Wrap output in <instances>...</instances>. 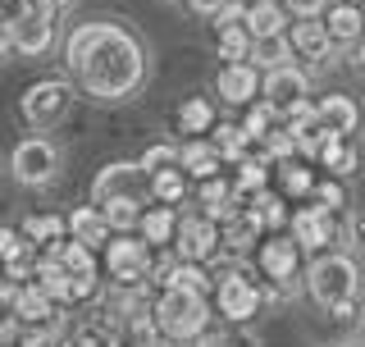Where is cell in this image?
Instances as JSON below:
<instances>
[{
	"label": "cell",
	"instance_id": "cell-1",
	"mask_svg": "<svg viewBox=\"0 0 365 347\" xmlns=\"http://www.w3.org/2000/svg\"><path fill=\"white\" fill-rule=\"evenodd\" d=\"M64 69L87 96L96 101H133L146 87V46L133 28L114 19L78 23L64 41Z\"/></svg>",
	"mask_w": 365,
	"mask_h": 347
},
{
	"label": "cell",
	"instance_id": "cell-2",
	"mask_svg": "<svg viewBox=\"0 0 365 347\" xmlns=\"http://www.w3.org/2000/svg\"><path fill=\"white\" fill-rule=\"evenodd\" d=\"M306 293H311L315 306H324L329 316L347 320L356 316V297H361V265L342 251H324V256L311 261L306 270Z\"/></svg>",
	"mask_w": 365,
	"mask_h": 347
},
{
	"label": "cell",
	"instance_id": "cell-3",
	"mask_svg": "<svg viewBox=\"0 0 365 347\" xmlns=\"http://www.w3.org/2000/svg\"><path fill=\"white\" fill-rule=\"evenodd\" d=\"M215 306L210 293H192V288H160L155 297V329L165 343H197L201 333H210Z\"/></svg>",
	"mask_w": 365,
	"mask_h": 347
},
{
	"label": "cell",
	"instance_id": "cell-4",
	"mask_svg": "<svg viewBox=\"0 0 365 347\" xmlns=\"http://www.w3.org/2000/svg\"><path fill=\"white\" fill-rule=\"evenodd\" d=\"M210 306H215V320H224V325H251L265 306V293L242 265H228V270H215Z\"/></svg>",
	"mask_w": 365,
	"mask_h": 347
},
{
	"label": "cell",
	"instance_id": "cell-5",
	"mask_svg": "<svg viewBox=\"0 0 365 347\" xmlns=\"http://www.w3.org/2000/svg\"><path fill=\"white\" fill-rule=\"evenodd\" d=\"M73 101H78L73 78H41V83H32L19 96V114H23V124H28L32 133H51L55 124L73 110Z\"/></svg>",
	"mask_w": 365,
	"mask_h": 347
},
{
	"label": "cell",
	"instance_id": "cell-6",
	"mask_svg": "<svg viewBox=\"0 0 365 347\" xmlns=\"http://www.w3.org/2000/svg\"><path fill=\"white\" fill-rule=\"evenodd\" d=\"M101 270L114 288H142L151 270V242L142 233H110V242L101 247Z\"/></svg>",
	"mask_w": 365,
	"mask_h": 347
},
{
	"label": "cell",
	"instance_id": "cell-7",
	"mask_svg": "<svg viewBox=\"0 0 365 347\" xmlns=\"http://www.w3.org/2000/svg\"><path fill=\"white\" fill-rule=\"evenodd\" d=\"M174 251L182 261H201L210 265L224 251V233L220 219H210L205 211H178V233H174Z\"/></svg>",
	"mask_w": 365,
	"mask_h": 347
},
{
	"label": "cell",
	"instance_id": "cell-8",
	"mask_svg": "<svg viewBox=\"0 0 365 347\" xmlns=\"http://www.w3.org/2000/svg\"><path fill=\"white\" fill-rule=\"evenodd\" d=\"M9 174L23 183V188H41L60 174V146L51 137H23V142L9 151Z\"/></svg>",
	"mask_w": 365,
	"mask_h": 347
},
{
	"label": "cell",
	"instance_id": "cell-9",
	"mask_svg": "<svg viewBox=\"0 0 365 347\" xmlns=\"http://www.w3.org/2000/svg\"><path fill=\"white\" fill-rule=\"evenodd\" d=\"M256 270H260L265 283L292 288L297 270H302V247H297V238L292 233H265L256 242Z\"/></svg>",
	"mask_w": 365,
	"mask_h": 347
},
{
	"label": "cell",
	"instance_id": "cell-10",
	"mask_svg": "<svg viewBox=\"0 0 365 347\" xmlns=\"http://www.w3.org/2000/svg\"><path fill=\"white\" fill-rule=\"evenodd\" d=\"M55 19H60V9H55L51 0H28V9L9 23L14 51L19 55H46L55 46Z\"/></svg>",
	"mask_w": 365,
	"mask_h": 347
},
{
	"label": "cell",
	"instance_id": "cell-11",
	"mask_svg": "<svg viewBox=\"0 0 365 347\" xmlns=\"http://www.w3.org/2000/svg\"><path fill=\"white\" fill-rule=\"evenodd\" d=\"M292 224V238L302 251H324L329 242H338V211H329V206H319L315 196H306L302 206L288 215Z\"/></svg>",
	"mask_w": 365,
	"mask_h": 347
},
{
	"label": "cell",
	"instance_id": "cell-12",
	"mask_svg": "<svg viewBox=\"0 0 365 347\" xmlns=\"http://www.w3.org/2000/svg\"><path fill=\"white\" fill-rule=\"evenodd\" d=\"M110 196H137V201L151 206V178H146V169L133 165V160H110L96 174V183H91V201H110Z\"/></svg>",
	"mask_w": 365,
	"mask_h": 347
},
{
	"label": "cell",
	"instance_id": "cell-13",
	"mask_svg": "<svg viewBox=\"0 0 365 347\" xmlns=\"http://www.w3.org/2000/svg\"><path fill=\"white\" fill-rule=\"evenodd\" d=\"M14 311H19V329H60V302L37 279L14 283Z\"/></svg>",
	"mask_w": 365,
	"mask_h": 347
},
{
	"label": "cell",
	"instance_id": "cell-14",
	"mask_svg": "<svg viewBox=\"0 0 365 347\" xmlns=\"http://www.w3.org/2000/svg\"><path fill=\"white\" fill-rule=\"evenodd\" d=\"M37 261H41V247H37V242L23 233V228H14V224H0V270H5L9 283L32 279Z\"/></svg>",
	"mask_w": 365,
	"mask_h": 347
},
{
	"label": "cell",
	"instance_id": "cell-15",
	"mask_svg": "<svg viewBox=\"0 0 365 347\" xmlns=\"http://www.w3.org/2000/svg\"><path fill=\"white\" fill-rule=\"evenodd\" d=\"M260 69L251 64V60H237V64H224L220 69V78H215V96L224 101L228 110H247L251 101L260 96Z\"/></svg>",
	"mask_w": 365,
	"mask_h": 347
},
{
	"label": "cell",
	"instance_id": "cell-16",
	"mask_svg": "<svg viewBox=\"0 0 365 347\" xmlns=\"http://www.w3.org/2000/svg\"><path fill=\"white\" fill-rule=\"evenodd\" d=\"M306 91H311V78H306V69H297V64L269 69V74L260 78V96H265L279 114H288L292 106H302Z\"/></svg>",
	"mask_w": 365,
	"mask_h": 347
},
{
	"label": "cell",
	"instance_id": "cell-17",
	"mask_svg": "<svg viewBox=\"0 0 365 347\" xmlns=\"http://www.w3.org/2000/svg\"><path fill=\"white\" fill-rule=\"evenodd\" d=\"M288 41H292L297 60H311V64H329L338 55V46H334V37H329L324 19H292L288 23Z\"/></svg>",
	"mask_w": 365,
	"mask_h": 347
},
{
	"label": "cell",
	"instance_id": "cell-18",
	"mask_svg": "<svg viewBox=\"0 0 365 347\" xmlns=\"http://www.w3.org/2000/svg\"><path fill=\"white\" fill-rule=\"evenodd\" d=\"M319 19H324V28H329V37H334L338 51H351V46L365 37V9L356 0H329V9Z\"/></svg>",
	"mask_w": 365,
	"mask_h": 347
},
{
	"label": "cell",
	"instance_id": "cell-19",
	"mask_svg": "<svg viewBox=\"0 0 365 347\" xmlns=\"http://www.w3.org/2000/svg\"><path fill=\"white\" fill-rule=\"evenodd\" d=\"M178 165H182V174H187L192 183H201V178L224 174V156L215 151L210 133H205V137H182V142H178Z\"/></svg>",
	"mask_w": 365,
	"mask_h": 347
},
{
	"label": "cell",
	"instance_id": "cell-20",
	"mask_svg": "<svg viewBox=\"0 0 365 347\" xmlns=\"http://www.w3.org/2000/svg\"><path fill=\"white\" fill-rule=\"evenodd\" d=\"M315 119H319V129H329V133H356L361 129V106L351 96H342V91H329V96L315 101Z\"/></svg>",
	"mask_w": 365,
	"mask_h": 347
},
{
	"label": "cell",
	"instance_id": "cell-21",
	"mask_svg": "<svg viewBox=\"0 0 365 347\" xmlns=\"http://www.w3.org/2000/svg\"><path fill=\"white\" fill-rule=\"evenodd\" d=\"M64 224H68V238L87 242V247H96V251L106 247L110 233H114L110 219H106V211H101L96 201H91V206H78V211H68V215H64Z\"/></svg>",
	"mask_w": 365,
	"mask_h": 347
},
{
	"label": "cell",
	"instance_id": "cell-22",
	"mask_svg": "<svg viewBox=\"0 0 365 347\" xmlns=\"http://www.w3.org/2000/svg\"><path fill=\"white\" fill-rule=\"evenodd\" d=\"M315 160H319V165H324L329 174H334V178H347V174H356V165H361L356 137H351V133H329Z\"/></svg>",
	"mask_w": 365,
	"mask_h": 347
},
{
	"label": "cell",
	"instance_id": "cell-23",
	"mask_svg": "<svg viewBox=\"0 0 365 347\" xmlns=\"http://www.w3.org/2000/svg\"><path fill=\"white\" fill-rule=\"evenodd\" d=\"M292 14L283 9V0H247V32L251 37H279L288 32Z\"/></svg>",
	"mask_w": 365,
	"mask_h": 347
},
{
	"label": "cell",
	"instance_id": "cell-24",
	"mask_svg": "<svg viewBox=\"0 0 365 347\" xmlns=\"http://www.w3.org/2000/svg\"><path fill=\"white\" fill-rule=\"evenodd\" d=\"M137 233H142L151 247H174V233H178V206H160L151 201L142 211V224H137Z\"/></svg>",
	"mask_w": 365,
	"mask_h": 347
},
{
	"label": "cell",
	"instance_id": "cell-25",
	"mask_svg": "<svg viewBox=\"0 0 365 347\" xmlns=\"http://www.w3.org/2000/svg\"><path fill=\"white\" fill-rule=\"evenodd\" d=\"M274 183H279V192L288 196V201H306V196L315 192V169L311 165H302V160H279V165H274Z\"/></svg>",
	"mask_w": 365,
	"mask_h": 347
},
{
	"label": "cell",
	"instance_id": "cell-26",
	"mask_svg": "<svg viewBox=\"0 0 365 347\" xmlns=\"http://www.w3.org/2000/svg\"><path fill=\"white\" fill-rule=\"evenodd\" d=\"M247 211H251V219H256L265 233H279V228L288 224V196L274 192V188H265V192L247 196Z\"/></svg>",
	"mask_w": 365,
	"mask_h": 347
},
{
	"label": "cell",
	"instance_id": "cell-27",
	"mask_svg": "<svg viewBox=\"0 0 365 347\" xmlns=\"http://www.w3.org/2000/svg\"><path fill=\"white\" fill-rule=\"evenodd\" d=\"M210 142H215V151L224 156V165H237L242 156L256 151V142H251V133L242 129V124H220L215 119V129H210Z\"/></svg>",
	"mask_w": 365,
	"mask_h": 347
},
{
	"label": "cell",
	"instance_id": "cell-28",
	"mask_svg": "<svg viewBox=\"0 0 365 347\" xmlns=\"http://www.w3.org/2000/svg\"><path fill=\"white\" fill-rule=\"evenodd\" d=\"M46 251H51V256L60 261L68 274H101V265H96L101 251L87 247V242H78V238H60L55 247H46Z\"/></svg>",
	"mask_w": 365,
	"mask_h": 347
},
{
	"label": "cell",
	"instance_id": "cell-29",
	"mask_svg": "<svg viewBox=\"0 0 365 347\" xmlns=\"http://www.w3.org/2000/svg\"><path fill=\"white\" fill-rule=\"evenodd\" d=\"M174 124H178L182 137H205V133L215 129V106H210L205 96H187V101L174 110Z\"/></svg>",
	"mask_w": 365,
	"mask_h": 347
},
{
	"label": "cell",
	"instance_id": "cell-30",
	"mask_svg": "<svg viewBox=\"0 0 365 347\" xmlns=\"http://www.w3.org/2000/svg\"><path fill=\"white\" fill-rule=\"evenodd\" d=\"M297 55H292V41H288V32H279V37H256L251 41V64L260 69V74H269V69H283V64H292Z\"/></svg>",
	"mask_w": 365,
	"mask_h": 347
},
{
	"label": "cell",
	"instance_id": "cell-31",
	"mask_svg": "<svg viewBox=\"0 0 365 347\" xmlns=\"http://www.w3.org/2000/svg\"><path fill=\"white\" fill-rule=\"evenodd\" d=\"M192 196V178L182 174V165L178 169H165V174H151V201H160V206H182Z\"/></svg>",
	"mask_w": 365,
	"mask_h": 347
},
{
	"label": "cell",
	"instance_id": "cell-32",
	"mask_svg": "<svg viewBox=\"0 0 365 347\" xmlns=\"http://www.w3.org/2000/svg\"><path fill=\"white\" fill-rule=\"evenodd\" d=\"M96 206L106 211V219H110L114 233H137L142 211H146V201H137V196H110V201H96Z\"/></svg>",
	"mask_w": 365,
	"mask_h": 347
},
{
	"label": "cell",
	"instance_id": "cell-33",
	"mask_svg": "<svg viewBox=\"0 0 365 347\" xmlns=\"http://www.w3.org/2000/svg\"><path fill=\"white\" fill-rule=\"evenodd\" d=\"M23 233L46 251V247H55L60 238H68V224H64V215H28V219H23Z\"/></svg>",
	"mask_w": 365,
	"mask_h": 347
},
{
	"label": "cell",
	"instance_id": "cell-34",
	"mask_svg": "<svg viewBox=\"0 0 365 347\" xmlns=\"http://www.w3.org/2000/svg\"><path fill=\"white\" fill-rule=\"evenodd\" d=\"M279 124H283V114L274 110L265 96H256V101L247 106V114H242V129L251 133V142H265V133H269V129H279Z\"/></svg>",
	"mask_w": 365,
	"mask_h": 347
},
{
	"label": "cell",
	"instance_id": "cell-35",
	"mask_svg": "<svg viewBox=\"0 0 365 347\" xmlns=\"http://www.w3.org/2000/svg\"><path fill=\"white\" fill-rule=\"evenodd\" d=\"M251 32L247 28H224L215 32V55H220L224 64H237V60H251Z\"/></svg>",
	"mask_w": 365,
	"mask_h": 347
},
{
	"label": "cell",
	"instance_id": "cell-36",
	"mask_svg": "<svg viewBox=\"0 0 365 347\" xmlns=\"http://www.w3.org/2000/svg\"><path fill=\"white\" fill-rule=\"evenodd\" d=\"M137 165L146 169V178H151V174H165V169H178V142H151Z\"/></svg>",
	"mask_w": 365,
	"mask_h": 347
},
{
	"label": "cell",
	"instance_id": "cell-37",
	"mask_svg": "<svg viewBox=\"0 0 365 347\" xmlns=\"http://www.w3.org/2000/svg\"><path fill=\"white\" fill-rule=\"evenodd\" d=\"M187 347H260V338L247 325H228L224 333H201V338L187 343Z\"/></svg>",
	"mask_w": 365,
	"mask_h": 347
},
{
	"label": "cell",
	"instance_id": "cell-38",
	"mask_svg": "<svg viewBox=\"0 0 365 347\" xmlns=\"http://www.w3.org/2000/svg\"><path fill=\"white\" fill-rule=\"evenodd\" d=\"M19 329V311H14V283H0V343L14 338Z\"/></svg>",
	"mask_w": 365,
	"mask_h": 347
},
{
	"label": "cell",
	"instance_id": "cell-39",
	"mask_svg": "<svg viewBox=\"0 0 365 347\" xmlns=\"http://www.w3.org/2000/svg\"><path fill=\"white\" fill-rule=\"evenodd\" d=\"M224 28H247V0H224V9L215 14V32Z\"/></svg>",
	"mask_w": 365,
	"mask_h": 347
},
{
	"label": "cell",
	"instance_id": "cell-40",
	"mask_svg": "<svg viewBox=\"0 0 365 347\" xmlns=\"http://www.w3.org/2000/svg\"><path fill=\"white\" fill-rule=\"evenodd\" d=\"M315 201L319 206H329V211H342V206H347V192H342V183L338 178H324V183H315Z\"/></svg>",
	"mask_w": 365,
	"mask_h": 347
},
{
	"label": "cell",
	"instance_id": "cell-41",
	"mask_svg": "<svg viewBox=\"0 0 365 347\" xmlns=\"http://www.w3.org/2000/svg\"><path fill=\"white\" fill-rule=\"evenodd\" d=\"M283 9H288L292 19H319L329 9V0H283Z\"/></svg>",
	"mask_w": 365,
	"mask_h": 347
},
{
	"label": "cell",
	"instance_id": "cell-42",
	"mask_svg": "<svg viewBox=\"0 0 365 347\" xmlns=\"http://www.w3.org/2000/svg\"><path fill=\"white\" fill-rule=\"evenodd\" d=\"M182 5H192V9H197V14L215 19V14H220V9H224V0H182Z\"/></svg>",
	"mask_w": 365,
	"mask_h": 347
},
{
	"label": "cell",
	"instance_id": "cell-43",
	"mask_svg": "<svg viewBox=\"0 0 365 347\" xmlns=\"http://www.w3.org/2000/svg\"><path fill=\"white\" fill-rule=\"evenodd\" d=\"M23 9H28V0H0V19H5V23H14Z\"/></svg>",
	"mask_w": 365,
	"mask_h": 347
},
{
	"label": "cell",
	"instance_id": "cell-44",
	"mask_svg": "<svg viewBox=\"0 0 365 347\" xmlns=\"http://www.w3.org/2000/svg\"><path fill=\"white\" fill-rule=\"evenodd\" d=\"M9 51H14V32H9V23L0 19V60H9Z\"/></svg>",
	"mask_w": 365,
	"mask_h": 347
},
{
	"label": "cell",
	"instance_id": "cell-45",
	"mask_svg": "<svg viewBox=\"0 0 365 347\" xmlns=\"http://www.w3.org/2000/svg\"><path fill=\"white\" fill-rule=\"evenodd\" d=\"M351 69H356V74L365 78V37H361L356 46H351Z\"/></svg>",
	"mask_w": 365,
	"mask_h": 347
},
{
	"label": "cell",
	"instance_id": "cell-46",
	"mask_svg": "<svg viewBox=\"0 0 365 347\" xmlns=\"http://www.w3.org/2000/svg\"><path fill=\"white\" fill-rule=\"evenodd\" d=\"M351 238H356L351 247H365V219H351Z\"/></svg>",
	"mask_w": 365,
	"mask_h": 347
},
{
	"label": "cell",
	"instance_id": "cell-47",
	"mask_svg": "<svg viewBox=\"0 0 365 347\" xmlns=\"http://www.w3.org/2000/svg\"><path fill=\"white\" fill-rule=\"evenodd\" d=\"M51 5H55V9H60V14H64V9H68V5H73V0H51Z\"/></svg>",
	"mask_w": 365,
	"mask_h": 347
},
{
	"label": "cell",
	"instance_id": "cell-48",
	"mask_svg": "<svg viewBox=\"0 0 365 347\" xmlns=\"http://www.w3.org/2000/svg\"><path fill=\"white\" fill-rule=\"evenodd\" d=\"M0 283H9V279H5V270H0Z\"/></svg>",
	"mask_w": 365,
	"mask_h": 347
}]
</instances>
